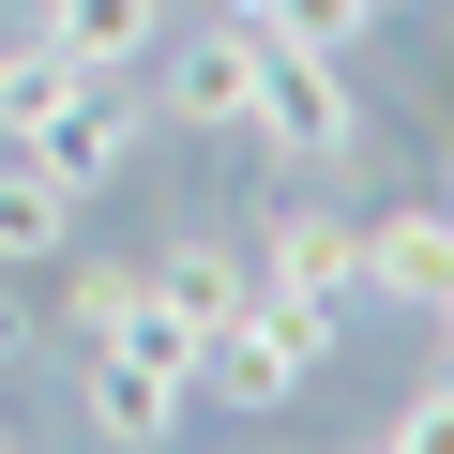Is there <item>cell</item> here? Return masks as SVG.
I'll return each instance as SVG.
<instances>
[{
    "label": "cell",
    "instance_id": "obj_3",
    "mask_svg": "<svg viewBox=\"0 0 454 454\" xmlns=\"http://www.w3.org/2000/svg\"><path fill=\"white\" fill-rule=\"evenodd\" d=\"M318 364H333V318L288 303V288H243V318H212V348H197V394L243 409V424H273V409L318 394Z\"/></svg>",
    "mask_w": 454,
    "mask_h": 454
},
{
    "label": "cell",
    "instance_id": "obj_1",
    "mask_svg": "<svg viewBox=\"0 0 454 454\" xmlns=\"http://www.w3.org/2000/svg\"><path fill=\"white\" fill-rule=\"evenodd\" d=\"M76 409H91L106 454H167V439L197 424V333H182L167 303H137L121 333L76 348Z\"/></svg>",
    "mask_w": 454,
    "mask_h": 454
},
{
    "label": "cell",
    "instance_id": "obj_8",
    "mask_svg": "<svg viewBox=\"0 0 454 454\" xmlns=\"http://www.w3.org/2000/svg\"><path fill=\"white\" fill-rule=\"evenodd\" d=\"M76 182L46 167V152H16V137H0V273H61L76 258Z\"/></svg>",
    "mask_w": 454,
    "mask_h": 454
},
{
    "label": "cell",
    "instance_id": "obj_12",
    "mask_svg": "<svg viewBox=\"0 0 454 454\" xmlns=\"http://www.w3.org/2000/svg\"><path fill=\"white\" fill-rule=\"evenodd\" d=\"M137 303H152V258H76V288H61V333L91 348V333H121Z\"/></svg>",
    "mask_w": 454,
    "mask_h": 454
},
{
    "label": "cell",
    "instance_id": "obj_2",
    "mask_svg": "<svg viewBox=\"0 0 454 454\" xmlns=\"http://www.w3.org/2000/svg\"><path fill=\"white\" fill-rule=\"evenodd\" d=\"M0 137L16 152H46L76 197L106 182V167H137V137H152V106L121 91V76H76V61H46L31 31H16V106H0Z\"/></svg>",
    "mask_w": 454,
    "mask_h": 454
},
{
    "label": "cell",
    "instance_id": "obj_6",
    "mask_svg": "<svg viewBox=\"0 0 454 454\" xmlns=\"http://www.w3.org/2000/svg\"><path fill=\"white\" fill-rule=\"evenodd\" d=\"M364 303H394V318H439L454 303V197L364 212Z\"/></svg>",
    "mask_w": 454,
    "mask_h": 454
},
{
    "label": "cell",
    "instance_id": "obj_5",
    "mask_svg": "<svg viewBox=\"0 0 454 454\" xmlns=\"http://www.w3.org/2000/svg\"><path fill=\"white\" fill-rule=\"evenodd\" d=\"M258 288H288V303H364V212H318V197H288V212H258Z\"/></svg>",
    "mask_w": 454,
    "mask_h": 454
},
{
    "label": "cell",
    "instance_id": "obj_15",
    "mask_svg": "<svg viewBox=\"0 0 454 454\" xmlns=\"http://www.w3.org/2000/svg\"><path fill=\"white\" fill-rule=\"evenodd\" d=\"M0 106H16V31H0Z\"/></svg>",
    "mask_w": 454,
    "mask_h": 454
},
{
    "label": "cell",
    "instance_id": "obj_17",
    "mask_svg": "<svg viewBox=\"0 0 454 454\" xmlns=\"http://www.w3.org/2000/svg\"><path fill=\"white\" fill-rule=\"evenodd\" d=\"M0 454H16V424H0Z\"/></svg>",
    "mask_w": 454,
    "mask_h": 454
},
{
    "label": "cell",
    "instance_id": "obj_18",
    "mask_svg": "<svg viewBox=\"0 0 454 454\" xmlns=\"http://www.w3.org/2000/svg\"><path fill=\"white\" fill-rule=\"evenodd\" d=\"M364 454H379V439H364Z\"/></svg>",
    "mask_w": 454,
    "mask_h": 454
},
{
    "label": "cell",
    "instance_id": "obj_4",
    "mask_svg": "<svg viewBox=\"0 0 454 454\" xmlns=\"http://www.w3.org/2000/svg\"><path fill=\"white\" fill-rule=\"evenodd\" d=\"M243 137L273 152V167H348L364 152V91H348V61H318V46H258V106H243Z\"/></svg>",
    "mask_w": 454,
    "mask_h": 454
},
{
    "label": "cell",
    "instance_id": "obj_7",
    "mask_svg": "<svg viewBox=\"0 0 454 454\" xmlns=\"http://www.w3.org/2000/svg\"><path fill=\"white\" fill-rule=\"evenodd\" d=\"M152 76H167V91H152L167 121H197V137H243V106H258V31H227V16H212V31L152 46Z\"/></svg>",
    "mask_w": 454,
    "mask_h": 454
},
{
    "label": "cell",
    "instance_id": "obj_11",
    "mask_svg": "<svg viewBox=\"0 0 454 454\" xmlns=\"http://www.w3.org/2000/svg\"><path fill=\"white\" fill-rule=\"evenodd\" d=\"M212 16H227V31H258V46H318V61H348L394 0H212Z\"/></svg>",
    "mask_w": 454,
    "mask_h": 454
},
{
    "label": "cell",
    "instance_id": "obj_10",
    "mask_svg": "<svg viewBox=\"0 0 454 454\" xmlns=\"http://www.w3.org/2000/svg\"><path fill=\"white\" fill-rule=\"evenodd\" d=\"M243 288H258V258H243V243H212V227H182V243L152 258V303H167L197 348H212V318H243Z\"/></svg>",
    "mask_w": 454,
    "mask_h": 454
},
{
    "label": "cell",
    "instance_id": "obj_9",
    "mask_svg": "<svg viewBox=\"0 0 454 454\" xmlns=\"http://www.w3.org/2000/svg\"><path fill=\"white\" fill-rule=\"evenodd\" d=\"M31 46H46V61H76V76H152L167 0H46V16H31Z\"/></svg>",
    "mask_w": 454,
    "mask_h": 454
},
{
    "label": "cell",
    "instance_id": "obj_16",
    "mask_svg": "<svg viewBox=\"0 0 454 454\" xmlns=\"http://www.w3.org/2000/svg\"><path fill=\"white\" fill-rule=\"evenodd\" d=\"M424 333H439V364H454V303H439V318H424Z\"/></svg>",
    "mask_w": 454,
    "mask_h": 454
},
{
    "label": "cell",
    "instance_id": "obj_14",
    "mask_svg": "<svg viewBox=\"0 0 454 454\" xmlns=\"http://www.w3.org/2000/svg\"><path fill=\"white\" fill-rule=\"evenodd\" d=\"M46 348V303H31V273H0V364H31Z\"/></svg>",
    "mask_w": 454,
    "mask_h": 454
},
{
    "label": "cell",
    "instance_id": "obj_13",
    "mask_svg": "<svg viewBox=\"0 0 454 454\" xmlns=\"http://www.w3.org/2000/svg\"><path fill=\"white\" fill-rule=\"evenodd\" d=\"M379 454H454V364H424V394L379 424Z\"/></svg>",
    "mask_w": 454,
    "mask_h": 454
}]
</instances>
